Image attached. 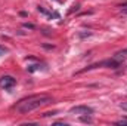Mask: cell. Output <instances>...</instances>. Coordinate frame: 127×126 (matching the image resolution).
<instances>
[{"instance_id": "obj_1", "label": "cell", "mask_w": 127, "mask_h": 126, "mask_svg": "<svg viewBox=\"0 0 127 126\" xmlns=\"http://www.w3.org/2000/svg\"><path fill=\"white\" fill-rule=\"evenodd\" d=\"M53 102V98L49 96V95H31L28 98H24L21 99L16 105H15V110L22 113V114H27L32 110H37L40 107H44V105H49Z\"/></svg>"}, {"instance_id": "obj_2", "label": "cell", "mask_w": 127, "mask_h": 126, "mask_svg": "<svg viewBox=\"0 0 127 126\" xmlns=\"http://www.w3.org/2000/svg\"><path fill=\"white\" fill-rule=\"evenodd\" d=\"M120 64L121 61H117V60H106V61H100V63L97 64H93V65H90V67H87V68H84V70H81L80 73H84V71H89V70H95V68H99V67H109V68H118L120 67Z\"/></svg>"}, {"instance_id": "obj_3", "label": "cell", "mask_w": 127, "mask_h": 126, "mask_svg": "<svg viewBox=\"0 0 127 126\" xmlns=\"http://www.w3.org/2000/svg\"><path fill=\"white\" fill-rule=\"evenodd\" d=\"M69 114H93V108L89 105H75L69 108Z\"/></svg>"}, {"instance_id": "obj_4", "label": "cell", "mask_w": 127, "mask_h": 126, "mask_svg": "<svg viewBox=\"0 0 127 126\" xmlns=\"http://www.w3.org/2000/svg\"><path fill=\"white\" fill-rule=\"evenodd\" d=\"M16 85V79L12 76H1L0 77V88L1 89H10Z\"/></svg>"}, {"instance_id": "obj_5", "label": "cell", "mask_w": 127, "mask_h": 126, "mask_svg": "<svg viewBox=\"0 0 127 126\" xmlns=\"http://www.w3.org/2000/svg\"><path fill=\"white\" fill-rule=\"evenodd\" d=\"M126 58H127V49L118 51V52L114 55V60H117V61H121V60H126Z\"/></svg>"}, {"instance_id": "obj_6", "label": "cell", "mask_w": 127, "mask_h": 126, "mask_svg": "<svg viewBox=\"0 0 127 126\" xmlns=\"http://www.w3.org/2000/svg\"><path fill=\"white\" fill-rule=\"evenodd\" d=\"M40 68H41V65H40V64H35V65H31V67H28L27 70H28L30 73H32V71H37V70H40Z\"/></svg>"}, {"instance_id": "obj_7", "label": "cell", "mask_w": 127, "mask_h": 126, "mask_svg": "<svg viewBox=\"0 0 127 126\" xmlns=\"http://www.w3.org/2000/svg\"><path fill=\"white\" fill-rule=\"evenodd\" d=\"M90 116H92V114H87V116H83V117H81L80 120H81V122H86V123H92V117H90Z\"/></svg>"}, {"instance_id": "obj_8", "label": "cell", "mask_w": 127, "mask_h": 126, "mask_svg": "<svg viewBox=\"0 0 127 126\" xmlns=\"http://www.w3.org/2000/svg\"><path fill=\"white\" fill-rule=\"evenodd\" d=\"M118 7H120V10H121L123 13H127V1H124V3H121V4H120Z\"/></svg>"}, {"instance_id": "obj_9", "label": "cell", "mask_w": 127, "mask_h": 126, "mask_svg": "<svg viewBox=\"0 0 127 126\" xmlns=\"http://www.w3.org/2000/svg\"><path fill=\"white\" fill-rule=\"evenodd\" d=\"M115 125H127V117H124V119H121V120H118Z\"/></svg>"}, {"instance_id": "obj_10", "label": "cell", "mask_w": 127, "mask_h": 126, "mask_svg": "<svg viewBox=\"0 0 127 126\" xmlns=\"http://www.w3.org/2000/svg\"><path fill=\"white\" fill-rule=\"evenodd\" d=\"M6 52H7V49H6V48H1V46H0V55H4Z\"/></svg>"}, {"instance_id": "obj_11", "label": "cell", "mask_w": 127, "mask_h": 126, "mask_svg": "<svg viewBox=\"0 0 127 126\" xmlns=\"http://www.w3.org/2000/svg\"><path fill=\"white\" fill-rule=\"evenodd\" d=\"M120 107H121L123 110H127V102H121V104H120Z\"/></svg>"}, {"instance_id": "obj_12", "label": "cell", "mask_w": 127, "mask_h": 126, "mask_svg": "<svg viewBox=\"0 0 127 126\" xmlns=\"http://www.w3.org/2000/svg\"><path fill=\"white\" fill-rule=\"evenodd\" d=\"M24 27H27V28H34V25H31V24H24Z\"/></svg>"}]
</instances>
